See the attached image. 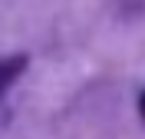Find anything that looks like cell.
I'll return each instance as SVG.
<instances>
[{
  "instance_id": "6da1fadb",
  "label": "cell",
  "mask_w": 145,
  "mask_h": 139,
  "mask_svg": "<svg viewBox=\"0 0 145 139\" xmlns=\"http://www.w3.org/2000/svg\"><path fill=\"white\" fill-rule=\"evenodd\" d=\"M23 70H27V56H20V53L17 56H0V96L7 93V86L13 83Z\"/></svg>"
},
{
  "instance_id": "7a4b0ae2",
  "label": "cell",
  "mask_w": 145,
  "mask_h": 139,
  "mask_svg": "<svg viewBox=\"0 0 145 139\" xmlns=\"http://www.w3.org/2000/svg\"><path fill=\"white\" fill-rule=\"evenodd\" d=\"M138 113H142V119H145V93H142V99H138Z\"/></svg>"
}]
</instances>
